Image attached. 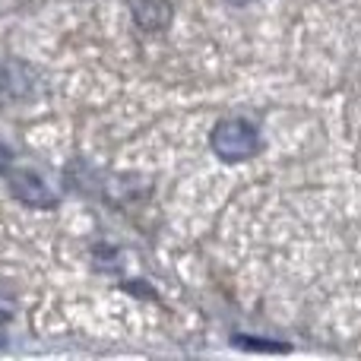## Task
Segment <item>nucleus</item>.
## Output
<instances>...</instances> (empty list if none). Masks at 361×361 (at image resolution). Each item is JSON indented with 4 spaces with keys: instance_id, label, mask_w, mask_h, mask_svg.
I'll list each match as a JSON object with an SVG mask.
<instances>
[{
    "instance_id": "7ed1b4c3",
    "label": "nucleus",
    "mask_w": 361,
    "mask_h": 361,
    "mask_svg": "<svg viewBox=\"0 0 361 361\" xmlns=\"http://www.w3.org/2000/svg\"><path fill=\"white\" fill-rule=\"evenodd\" d=\"M10 317H13V298L6 292H0V326H4Z\"/></svg>"
},
{
    "instance_id": "423d86ee",
    "label": "nucleus",
    "mask_w": 361,
    "mask_h": 361,
    "mask_svg": "<svg viewBox=\"0 0 361 361\" xmlns=\"http://www.w3.org/2000/svg\"><path fill=\"white\" fill-rule=\"evenodd\" d=\"M231 6H244V4H250V0H228Z\"/></svg>"
},
{
    "instance_id": "f257e3e1",
    "label": "nucleus",
    "mask_w": 361,
    "mask_h": 361,
    "mask_svg": "<svg viewBox=\"0 0 361 361\" xmlns=\"http://www.w3.org/2000/svg\"><path fill=\"white\" fill-rule=\"evenodd\" d=\"M257 149H260L257 127L241 118L219 121L216 130H212V152H216L219 159H225V162H244V159H250Z\"/></svg>"
},
{
    "instance_id": "f03ea898",
    "label": "nucleus",
    "mask_w": 361,
    "mask_h": 361,
    "mask_svg": "<svg viewBox=\"0 0 361 361\" xmlns=\"http://www.w3.org/2000/svg\"><path fill=\"white\" fill-rule=\"evenodd\" d=\"M10 184H13V193H16L25 206H35V209H48V206H54V193L32 175V171H16V175L10 178Z\"/></svg>"
},
{
    "instance_id": "39448f33",
    "label": "nucleus",
    "mask_w": 361,
    "mask_h": 361,
    "mask_svg": "<svg viewBox=\"0 0 361 361\" xmlns=\"http://www.w3.org/2000/svg\"><path fill=\"white\" fill-rule=\"evenodd\" d=\"M6 169H10V149L0 146V171H6Z\"/></svg>"
},
{
    "instance_id": "20e7f679",
    "label": "nucleus",
    "mask_w": 361,
    "mask_h": 361,
    "mask_svg": "<svg viewBox=\"0 0 361 361\" xmlns=\"http://www.w3.org/2000/svg\"><path fill=\"white\" fill-rule=\"evenodd\" d=\"M238 345H244V349H269V352H286V345H276V343H244V339H238Z\"/></svg>"
}]
</instances>
